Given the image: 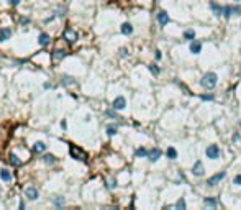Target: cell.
<instances>
[{
    "label": "cell",
    "instance_id": "obj_31",
    "mask_svg": "<svg viewBox=\"0 0 241 210\" xmlns=\"http://www.w3.org/2000/svg\"><path fill=\"white\" fill-rule=\"evenodd\" d=\"M149 71L152 72V74H159V67L156 66V64H151V66H149Z\"/></svg>",
    "mask_w": 241,
    "mask_h": 210
},
{
    "label": "cell",
    "instance_id": "obj_18",
    "mask_svg": "<svg viewBox=\"0 0 241 210\" xmlns=\"http://www.w3.org/2000/svg\"><path fill=\"white\" fill-rule=\"evenodd\" d=\"M33 151L36 153V154H39V153H45V151H46V144L43 143V141H36V143L33 144Z\"/></svg>",
    "mask_w": 241,
    "mask_h": 210
},
{
    "label": "cell",
    "instance_id": "obj_40",
    "mask_svg": "<svg viewBox=\"0 0 241 210\" xmlns=\"http://www.w3.org/2000/svg\"><path fill=\"white\" fill-rule=\"evenodd\" d=\"M154 58H156V59H158V61H159V59H161V58H162V54H161V51H159V49H158V51H156V54H154Z\"/></svg>",
    "mask_w": 241,
    "mask_h": 210
},
{
    "label": "cell",
    "instance_id": "obj_39",
    "mask_svg": "<svg viewBox=\"0 0 241 210\" xmlns=\"http://www.w3.org/2000/svg\"><path fill=\"white\" fill-rule=\"evenodd\" d=\"M233 13H241V7H233Z\"/></svg>",
    "mask_w": 241,
    "mask_h": 210
},
{
    "label": "cell",
    "instance_id": "obj_16",
    "mask_svg": "<svg viewBox=\"0 0 241 210\" xmlns=\"http://www.w3.org/2000/svg\"><path fill=\"white\" fill-rule=\"evenodd\" d=\"M64 12H66V8H64V7H58V8H56V12H54V15H53V17H49V18H46V20H45V23H49V22H53L54 18L62 17Z\"/></svg>",
    "mask_w": 241,
    "mask_h": 210
},
{
    "label": "cell",
    "instance_id": "obj_42",
    "mask_svg": "<svg viewBox=\"0 0 241 210\" xmlns=\"http://www.w3.org/2000/svg\"><path fill=\"white\" fill-rule=\"evenodd\" d=\"M25 207H26V204L22 200V202H20V208H22V210H25Z\"/></svg>",
    "mask_w": 241,
    "mask_h": 210
},
{
    "label": "cell",
    "instance_id": "obj_1",
    "mask_svg": "<svg viewBox=\"0 0 241 210\" xmlns=\"http://www.w3.org/2000/svg\"><path fill=\"white\" fill-rule=\"evenodd\" d=\"M200 86H202L203 89H213L216 86V74H213V72H207V74H203V77L200 79Z\"/></svg>",
    "mask_w": 241,
    "mask_h": 210
},
{
    "label": "cell",
    "instance_id": "obj_24",
    "mask_svg": "<svg viewBox=\"0 0 241 210\" xmlns=\"http://www.w3.org/2000/svg\"><path fill=\"white\" fill-rule=\"evenodd\" d=\"M205 205L207 207H216L218 205V202H216V199H213V197H205Z\"/></svg>",
    "mask_w": 241,
    "mask_h": 210
},
{
    "label": "cell",
    "instance_id": "obj_27",
    "mask_svg": "<svg viewBox=\"0 0 241 210\" xmlns=\"http://www.w3.org/2000/svg\"><path fill=\"white\" fill-rule=\"evenodd\" d=\"M184 38L189 39V41H192V39L195 38V31L194 30H186L184 31Z\"/></svg>",
    "mask_w": 241,
    "mask_h": 210
},
{
    "label": "cell",
    "instance_id": "obj_22",
    "mask_svg": "<svg viewBox=\"0 0 241 210\" xmlns=\"http://www.w3.org/2000/svg\"><path fill=\"white\" fill-rule=\"evenodd\" d=\"M135 156L136 158H148V149L146 148H138L135 151Z\"/></svg>",
    "mask_w": 241,
    "mask_h": 210
},
{
    "label": "cell",
    "instance_id": "obj_37",
    "mask_svg": "<svg viewBox=\"0 0 241 210\" xmlns=\"http://www.w3.org/2000/svg\"><path fill=\"white\" fill-rule=\"evenodd\" d=\"M233 182H235L236 185H241V174H238V176H236V177H235V181H233Z\"/></svg>",
    "mask_w": 241,
    "mask_h": 210
},
{
    "label": "cell",
    "instance_id": "obj_10",
    "mask_svg": "<svg viewBox=\"0 0 241 210\" xmlns=\"http://www.w3.org/2000/svg\"><path fill=\"white\" fill-rule=\"evenodd\" d=\"M158 23L161 26H166L167 23H169V15H167V12H164V10L159 12L158 13Z\"/></svg>",
    "mask_w": 241,
    "mask_h": 210
},
{
    "label": "cell",
    "instance_id": "obj_3",
    "mask_svg": "<svg viewBox=\"0 0 241 210\" xmlns=\"http://www.w3.org/2000/svg\"><path fill=\"white\" fill-rule=\"evenodd\" d=\"M62 38L66 39L69 44H74V43L79 39V35H77V31H75V30H72L71 26H67L66 30L62 31Z\"/></svg>",
    "mask_w": 241,
    "mask_h": 210
},
{
    "label": "cell",
    "instance_id": "obj_13",
    "mask_svg": "<svg viewBox=\"0 0 241 210\" xmlns=\"http://www.w3.org/2000/svg\"><path fill=\"white\" fill-rule=\"evenodd\" d=\"M203 164L200 163V161H195V164H194V168H192V174L194 176H203Z\"/></svg>",
    "mask_w": 241,
    "mask_h": 210
},
{
    "label": "cell",
    "instance_id": "obj_25",
    "mask_svg": "<svg viewBox=\"0 0 241 210\" xmlns=\"http://www.w3.org/2000/svg\"><path fill=\"white\" fill-rule=\"evenodd\" d=\"M53 204H54V207H62L64 204H66V200H64V197H54L53 199Z\"/></svg>",
    "mask_w": 241,
    "mask_h": 210
},
{
    "label": "cell",
    "instance_id": "obj_34",
    "mask_svg": "<svg viewBox=\"0 0 241 210\" xmlns=\"http://www.w3.org/2000/svg\"><path fill=\"white\" fill-rule=\"evenodd\" d=\"M20 2H22V0H8V5L10 7H17V5H20Z\"/></svg>",
    "mask_w": 241,
    "mask_h": 210
},
{
    "label": "cell",
    "instance_id": "obj_6",
    "mask_svg": "<svg viewBox=\"0 0 241 210\" xmlns=\"http://www.w3.org/2000/svg\"><path fill=\"white\" fill-rule=\"evenodd\" d=\"M112 107L115 108V110H123V108L126 107V100H125V97H116V99L113 100V103H112Z\"/></svg>",
    "mask_w": 241,
    "mask_h": 210
},
{
    "label": "cell",
    "instance_id": "obj_8",
    "mask_svg": "<svg viewBox=\"0 0 241 210\" xmlns=\"http://www.w3.org/2000/svg\"><path fill=\"white\" fill-rule=\"evenodd\" d=\"M159 158H161V149L159 148H152V149L148 151V159H149L151 163H156Z\"/></svg>",
    "mask_w": 241,
    "mask_h": 210
},
{
    "label": "cell",
    "instance_id": "obj_7",
    "mask_svg": "<svg viewBox=\"0 0 241 210\" xmlns=\"http://www.w3.org/2000/svg\"><path fill=\"white\" fill-rule=\"evenodd\" d=\"M66 56H67V51H66V49H61V48H58V49L53 51L51 58H53V61H62Z\"/></svg>",
    "mask_w": 241,
    "mask_h": 210
},
{
    "label": "cell",
    "instance_id": "obj_2",
    "mask_svg": "<svg viewBox=\"0 0 241 210\" xmlns=\"http://www.w3.org/2000/svg\"><path fill=\"white\" fill-rule=\"evenodd\" d=\"M69 153H71V156L74 158V159L84 161V163L87 161V153L84 151V149H80L79 146H74V144H71V146H69Z\"/></svg>",
    "mask_w": 241,
    "mask_h": 210
},
{
    "label": "cell",
    "instance_id": "obj_17",
    "mask_svg": "<svg viewBox=\"0 0 241 210\" xmlns=\"http://www.w3.org/2000/svg\"><path fill=\"white\" fill-rule=\"evenodd\" d=\"M200 51H202V43H200V41H194V39H192V43H190V52H192V54H199Z\"/></svg>",
    "mask_w": 241,
    "mask_h": 210
},
{
    "label": "cell",
    "instance_id": "obj_9",
    "mask_svg": "<svg viewBox=\"0 0 241 210\" xmlns=\"http://www.w3.org/2000/svg\"><path fill=\"white\" fill-rule=\"evenodd\" d=\"M225 176H226V172H218V174L212 176L210 179L207 181V185H210V187H212V185H216V182H220V181H222Z\"/></svg>",
    "mask_w": 241,
    "mask_h": 210
},
{
    "label": "cell",
    "instance_id": "obj_28",
    "mask_svg": "<svg viewBox=\"0 0 241 210\" xmlns=\"http://www.w3.org/2000/svg\"><path fill=\"white\" fill-rule=\"evenodd\" d=\"M43 161H45L46 164H54L56 163V158L53 154H45V156H43Z\"/></svg>",
    "mask_w": 241,
    "mask_h": 210
},
{
    "label": "cell",
    "instance_id": "obj_36",
    "mask_svg": "<svg viewBox=\"0 0 241 210\" xmlns=\"http://www.w3.org/2000/svg\"><path fill=\"white\" fill-rule=\"evenodd\" d=\"M28 23H30V18H26V17L25 18H20V25H22V26L23 25H28Z\"/></svg>",
    "mask_w": 241,
    "mask_h": 210
},
{
    "label": "cell",
    "instance_id": "obj_4",
    "mask_svg": "<svg viewBox=\"0 0 241 210\" xmlns=\"http://www.w3.org/2000/svg\"><path fill=\"white\" fill-rule=\"evenodd\" d=\"M205 153H207V158H210V159H218V158H220V148H218V144H210V146L205 149Z\"/></svg>",
    "mask_w": 241,
    "mask_h": 210
},
{
    "label": "cell",
    "instance_id": "obj_19",
    "mask_svg": "<svg viewBox=\"0 0 241 210\" xmlns=\"http://www.w3.org/2000/svg\"><path fill=\"white\" fill-rule=\"evenodd\" d=\"M8 161H10L12 166H22V159H20L15 153H10L8 154Z\"/></svg>",
    "mask_w": 241,
    "mask_h": 210
},
{
    "label": "cell",
    "instance_id": "obj_43",
    "mask_svg": "<svg viewBox=\"0 0 241 210\" xmlns=\"http://www.w3.org/2000/svg\"><path fill=\"white\" fill-rule=\"evenodd\" d=\"M43 87H45V89H46V90H48V89H51V87H53V86H51V84H49V82H46V84H45V86H43Z\"/></svg>",
    "mask_w": 241,
    "mask_h": 210
},
{
    "label": "cell",
    "instance_id": "obj_38",
    "mask_svg": "<svg viewBox=\"0 0 241 210\" xmlns=\"http://www.w3.org/2000/svg\"><path fill=\"white\" fill-rule=\"evenodd\" d=\"M120 54L125 58V56H128V49H126V48H122V49H120Z\"/></svg>",
    "mask_w": 241,
    "mask_h": 210
},
{
    "label": "cell",
    "instance_id": "obj_26",
    "mask_svg": "<svg viewBox=\"0 0 241 210\" xmlns=\"http://www.w3.org/2000/svg\"><path fill=\"white\" fill-rule=\"evenodd\" d=\"M116 131H118L116 125H108V127H107V135H108V136H113V135H116Z\"/></svg>",
    "mask_w": 241,
    "mask_h": 210
},
{
    "label": "cell",
    "instance_id": "obj_32",
    "mask_svg": "<svg viewBox=\"0 0 241 210\" xmlns=\"http://www.w3.org/2000/svg\"><path fill=\"white\" fill-rule=\"evenodd\" d=\"M200 99L202 100H213V95L212 94H203V95H200Z\"/></svg>",
    "mask_w": 241,
    "mask_h": 210
},
{
    "label": "cell",
    "instance_id": "obj_14",
    "mask_svg": "<svg viewBox=\"0 0 241 210\" xmlns=\"http://www.w3.org/2000/svg\"><path fill=\"white\" fill-rule=\"evenodd\" d=\"M12 30L10 28H0V43H5L7 39H10Z\"/></svg>",
    "mask_w": 241,
    "mask_h": 210
},
{
    "label": "cell",
    "instance_id": "obj_21",
    "mask_svg": "<svg viewBox=\"0 0 241 210\" xmlns=\"http://www.w3.org/2000/svg\"><path fill=\"white\" fill-rule=\"evenodd\" d=\"M210 8H212V12H213L215 15H222V12H223V7H220L218 3H213V2L210 3Z\"/></svg>",
    "mask_w": 241,
    "mask_h": 210
},
{
    "label": "cell",
    "instance_id": "obj_20",
    "mask_svg": "<svg viewBox=\"0 0 241 210\" xmlns=\"http://www.w3.org/2000/svg\"><path fill=\"white\" fill-rule=\"evenodd\" d=\"M120 31H122L123 35H131L133 33V26H131V23H123V25L120 26Z\"/></svg>",
    "mask_w": 241,
    "mask_h": 210
},
{
    "label": "cell",
    "instance_id": "obj_5",
    "mask_svg": "<svg viewBox=\"0 0 241 210\" xmlns=\"http://www.w3.org/2000/svg\"><path fill=\"white\" fill-rule=\"evenodd\" d=\"M25 195H26L30 200H36V199L39 197V192H38V189H36V187L30 185V187H26V189H25Z\"/></svg>",
    "mask_w": 241,
    "mask_h": 210
},
{
    "label": "cell",
    "instance_id": "obj_29",
    "mask_svg": "<svg viewBox=\"0 0 241 210\" xmlns=\"http://www.w3.org/2000/svg\"><path fill=\"white\" fill-rule=\"evenodd\" d=\"M166 154H167V158H169V159H176V158H177V151H176V149L171 146V148H167V153H166Z\"/></svg>",
    "mask_w": 241,
    "mask_h": 210
},
{
    "label": "cell",
    "instance_id": "obj_11",
    "mask_svg": "<svg viewBox=\"0 0 241 210\" xmlns=\"http://www.w3.org/2000/svg\"><path fill=\"white\" fill-rule=\"evenodd\" d=\"M38 43H39V46H48V44L51 43V36L43 31V33H39V36H38Z\"/></svg>",
    "mask_w": 241,
    "mask_h": 210
},
{
    "label": "cell",
    "instance_id": "obj_41",
    "mask_svg": "<svg viewBox=\"0 0 241 210\" xmlns=\"http://www.w3.org/2000/svg\"><path fill=\"white\" fill-rule=\"evenodd\" d=\"M61 128H62V130H67V123H66V120H62V122H61Z\"/></svg>",
    "mask_w": 241,
    "mask_h": 210
},
{
    "label": "cell",
    "instance_id": "obj_44",
    "mask_svg": "<svg viewBox=\"0 0 241 210\" xmlns=\"http://www.w3.org/2000/svg\"><path fill=\"white\" fill-rule=\"evenodd\" d=\"M235 2H239V0H235Z\"/></svg>",
    "mask_w": 241,
    "mask_h": 210
},
{
    "label": "cell",
    "instance_id": "obj_12",
    "mask_svg": "<svg viewBox=\"0 0 241 210\" xmlns=\"http://www.w3.org/2000/svg\"><path fill=\"white\" fill-rule=\"evenodd\" d=\"M0 179H2L3 182H12L13 174H12L8 169H0Z\"/></svg>",
    "mask_w": 241,
    "mask_h": 210
},
{
    "label": "cell",
    "instance_id": "obj_30",
    "mask_svg": "<svg viewBox=\"0 0 241 210\" xmlns=\"http://www.w3.org/2000/svg\"><path fill=\"white\" fill-rule=\"evenodd\" d=\"M222 15H223L225 18H228L230 15H233V7H228V5H226V7H223V12H222Z\"/></svg>",
    "mask_w": 241,
    "mask_h": 210
},
{
    "label": "cell",
    "instance_id": "obj_15",
    "mask_svg": "<svg viewBox=\"0 0 241 210\" xmlns=\"http://www.w3.org/2000/svg\"><path fill=\"white\" fill-rule=\"evenodd\" d=\"M61 84H62L64 87H71V86H74V84H75V79L71 77V76H67V74H64L62 77H61Z\"/></svg>",
    "mask_w": 241,
    "mask_h": 210
},
{
    "label": "cell",
    "instance_id": "obj_33",
    "mask_svg": "<svg viewBox=\"0 0 241 210\" xmlns=\"http://www.w3.org/2000/svg\"><path fill=\"white\" fill-rule=\"evenodd\" d=\"M107 187H108V189H115V187H116V181H115V179H112L110 182L107 184Z\"/></svg>",
    "mask_w": 241,
    "mask_h": 210
},
{
    "label": "cell",
    "instance_id": "obj_35",
    "mask_svg": "<svg viewBox=\"0 0 241 210\" xmlns=\"http://www.w3.org/2000/svg\"><path fill=\"white\" fill-rule=\"evenodd\" d=\"M184 207H186V202H184V199H180L177 202V205H176V208H184Z\"/></svg>",
    "mask_w": 241,
    "mask_h": 210
},
{
    "label": "cell",
    "instance_id": "obj_23",
    "mask_svg": "<svg viewBox=\"0 0 241 210\" xmlns=\"http://www.w3.org/2000/svg\"><path fill=\"white\" fill-rule=\"evenodd\" d=\"M105 115L108 117V118H112V120H118L120 118V117L116 115L115 108H108V110H105Z\"/></svg>",
    "mask_w": 241,
    "mask_h": 210
}]
</instances>
